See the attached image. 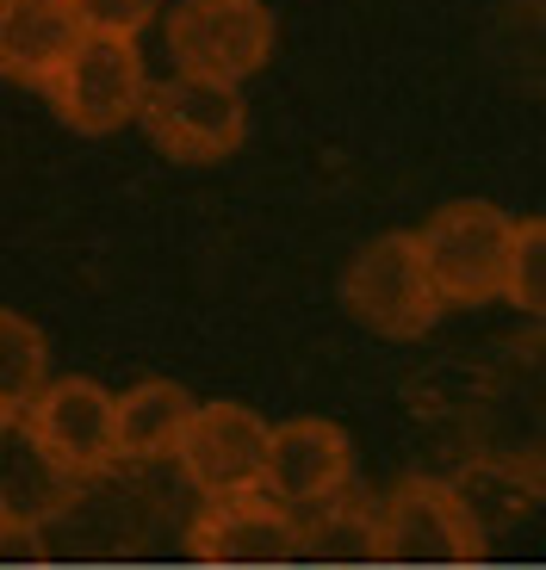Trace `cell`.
Wrapping results in <instances>:
<instances>
[{
  "label": "cell",
  "mask_w": 546,
  "mask_h": 570,
  "mask_svg": "<svg viewBox=\"0 0 546 570\" xmlns=\"http://www.w3.org/2000/svg\"><path fill=\"white\" fill-rule=\"evenodd\" d=\"M509 243H516V217L497 212L485 199H454L417 229L422 267L435 279V298L447 304H490L504 298V267H509Z\"/></svg>",
  "instance_id": "obj_1"
},
{
  "label": "cell",
  "mask_w": 546,
  "mask_h": 570,
  "mask_svg": "<svg viewBox=\"0 0 546 570\" xmlns=\"http://www.w3.org/2000/svg\"><path fill=\"white\" fill-rule=\"evenodd\" d=\"M342 304L360 328H373L386 342H417L422 328H435L441 298H435V279L422 267L417 236H373V243L354 255V267L342 273Z\"/></svg>",
  "instance_id": "obj_2"
},
{
  "label": "cell",
  "mask_w": 546,
  "mask_h": 570,
  "mask_svg": "<svg viewBox=\"0 0 546 570\" xmlns=\"http://www.w3.org/2000/svg\"><path fill=\"white\" fill-rule=\"evenodd\" d=\"M50 106L62 125H75L81 137H106V130L130 125L144 112L149 69L137 38H113V31H81V43L69 50L57 75H50Z\"/></svg>",
  "instance_id": "obj_3"
},
{
  "label": "cell",
  "mask_w": 546,
  "mask_h": 570,
  "mask_svg": "<svg viewBox=\"0 0 546 570\" xmlns=\"http://www.w3.org/2000/svg\"><path fill=\"white\" fill-rule=\"evenodd\" d=\"M174 75L243 87L273 57V13L261 0H181L168 13Z\"/></svg>",
  "instance_id": "obj_4"
},
{
  "label": "cell",
  "mask_w": 546,
  "mask_h": 570,
  "mask_svg": "<svg viewBox=\"0 0 546 570\" xmlns=\"http://www.w3.org/2000/svg\"><path fill=\"white\" fill-rule=\"evenodd\" d=\"M367 552L379 564H472L478 533L460 490L441 478H410L373 509Z\"/></svg>",
  "instance_id": "obj_5"
},
{
  "label": "cell",
  "mask_w": 546,
  "mask_h": 570,
  "mask_svg": "<svg viewBox=\"0 0 546 570\" xmlns=\"http://www.w3.org/2000/svg\"><path fill=\"white\" fill-rule=\"evenodd\" d=\"M19 428L31 453L62 478H94L118 459V397L94 379H50Z\"/></svg>",
  "instance_id": "obj_6"
},
{
  "label": "cell",
  "mask_w": 546,
  "mask_h": 570,
  "mask_svg": "<svg viewBox=\"0 0 546 570\" xmlns=\"http://www.w3.org/2000/svg\"><path fill=\"white\" fill-rule=\"evenodd\" d=\"M144 130L168 161H224L231 149H243L248 137V106L243 87H217L199 81V75H168L144 94Z\"/></svg>",
  "instance_id": "obj_7"
},
{
  "label": "cell",
  "mask_w": 546,
  "mask_h": 570,
  "mask_svg": "<svg viewBox=\"0 0 546 570\" xmlns=\"http://www.w3.org/2000/svg\"><path fill=\"white\" fill-rule=\"evenodd\" d=\"M354 478V446L335 422L299 415V422L267 428V459H261V497L280 502L286 514H323L342 502Z\"/></svg>",
  "instance_id": "obj_8"
},
{
  "label": "cell",
  "mask_w": 546,
  "mask_h": 570,
  "mask_svg": "<svg viewBox=\"0 0 546 570\" xmlns=\"http://www.w3.org/2000/svg\"><path fill=\"white\" fill-rule=\"evenodd\" d=\"M267 428L248 403H193L187 434L174 446L187 484L205 502H231L261 490V459H267Z\"/></svg>",
  "instance_id": "obj_9"
},
{
  "label": "cell",
  "mask_w": 546,
  "mask_h": 570,
  "mask_svg": "<svg viewBox=\"0 0 546 570\" xmlns=\"http://www.w3.org/2000/svg\"><path fill=\"white\" fill-rule=\"evenodd\" d=\"M81 31L69 0H0V75L19 87H50Z\"/></svg>",
  "instance_id": "obj_10"
},
{
  "label": "cell",
  "mask_w": 546,
  "mask_h": 570,
  "mask_svg": "<svg viewBox=\"0 0 546 570\" xmlns=\"http://www.w3.org/2000/svg\"><path fill=\"white\" fill-rule=\"evenodd\" d=\"M193 552L212 564H248V558H286L299 552V514H286L280 502L255 497H231L212 502L193 528Z\"/></svg>",
  "instance_id": "obj_11"
},
{
  "label": "cell",
  "mask_w": 546,
  "mask_h": 570,
  "mask_svg": "<svg viewBox=\"0 0 546 570\" xmlns=\"http://www.w3.org/2000/svg\"><path fill=\"white\" fill-rule=\"evenodd\" d=\"M193 397L174 379H144L118 397V459H174Z\"/></svg>",
  "instance_id": "obj_12"
},
{
  "label": "cell",
  "mask_w": 546,
  "mask_h": 570,
  "mask_svg": "<svg viewBox=\"0 0 546 570\" xmlns=\"http://www.w3.org/2000/svg\"><path fill=\"white\" fill-rule=\"evenodd\" d=\"M43 385H50V342H43V328L19 311H0V415L19 422L38 403Z\"/></svg>",
  "instance_id": "obj_13"
},
{
  "label": "cell",
  "mask_w": 546,
  "mask_h": 570,
  "mask_svg": "<svg viewBox=\"0 0 546 570\" xmlns=\"http://www.w3.org/2000/svg\"><path fill=\"white\" fill-rule=\"evenodd\" d=\"M504 298L516 304V311H528V316L546 311V224H540V217L516 224L509 267H504Z\"/></svg>",
  "instance_id": "obj_14"
},
{
  "label": "cell",
  "mask_w": 546,
  "mask_h": 570,
  "mask_svg": "<svg viewBox=\"0 0 546 570\" xmlns=\"http://www.w3.org/2000/svg\"><path fill=\"white\" fill-rule=\"evenodd\" d=\"M69 7L87 31H113V38H137L162 13V0H69Z\"/></svg>",
  "instance_id": "obj_15"
},
{
  "label": "cell",
  "mask_w": 546,
  "mask_h": 570,
  "mask_svg": "<svg viewBox=\"0 0 546 570\" xmlns=\"http://www.w3.org/2000/svg\"><path fill=\"white\" fill-rule=\"evenodd\" d=\"M7 428H13V422H7V415H0V441H7Z\"/></svg>",
  "instance_id": "obj_16"
},
{
  "label": "cell",
  "mask_w": 546,
  "mask_h": 570,
  "mask_svg": "<svg viewBox=\"0 0 546 570\" xmlns=\"http://www.w3.org/2000/svg\"><path fill=\"white\" fill-rule=\"evenodd\" d=\"M7 528H13V521H7V514H0V533H7Z\"/></svg>",
  "instance_id": "obj_17"
}]
</instances>
